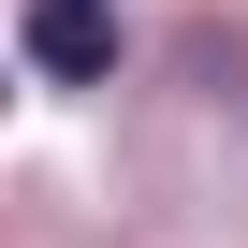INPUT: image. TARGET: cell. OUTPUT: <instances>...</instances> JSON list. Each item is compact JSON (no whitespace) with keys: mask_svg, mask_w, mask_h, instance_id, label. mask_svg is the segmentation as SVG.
Listing matches in <instances>:
<instances>
[{"mask_svg":"<svg viewBox=\"0 0 248 248\" xmlns=\"http://www.w3.org/2000/svg\"><path fill=\"white\" fill-rule=\"evenodd\" d=\"M30 59L59 88H102L117 73V30H102V0H30Z\"/></svg>","mask_w":248,"mask_h":248,"instance_id":"6da1fadb","label":"cell"}]
</instances>
